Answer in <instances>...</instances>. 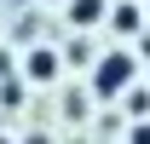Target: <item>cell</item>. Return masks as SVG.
Masks as SVG:
<instances>
[{
    "label": "cell",
    "mask_w": 150,
    "mask_h": 144,
    "mask_svg": "<svg viewBox=\"0 0 150 144\" xmlns=\"http://www.w3.org/2000/svg\"><path fill=\"white\" fill-rule=\"evenodd\" d=\"M127 115L133 121H150V92H127Z\"/></svg>",
    "instance_id": "5b68a950"
},
{
    "label": "cell",
    "mask_w": 150,
    "mask_h": 144,
    "mask_svg": "<svg viewBox=\"0 0 150 144\" xmlns=\"http://www.w3.org/2000/svg\"><path fill=\"white\" fill-rule=\"evenodd\" d=\"M0 144H12V138H6V133H0Z\"/></svg>",
    "instance_id": "9c48e42d"
},
{
    "label": "cell",
    "mask_w": 150,
    "mask_h": 144,
    "mask_svg": "<svg viewBox=\"0 0 150 144\" xmlns=\"http://www.w3.org/2000/svg\"><path fill=\"white\" fill-rule=\"evenodd\" d=\"M64 12L75 29H98V23H110V0H69Z\"/></svg>",
    "instance_id": "3957f363"
},
{
    "label": "cell",
    "mask_w": 150,
    "mask_h": 144,
    "mask_svg": "<svg viewBox=\"0 0 150 144\" xmlns=\"http://www.w3.org/2000/svg\"><path fill=\"white\" fill-rule=\"evenodd\" d=\"M46 6H69V0H46Z\"/></svg>",
    "instance_id": "ba28073f"
},
{
    "label": "cell",
    "mask_w": 150,
    "mask_h": 144,
    "mask_svg": "<svg viewBox=\"0 0 150 144\" xmlns=\"http://www.w3.org/2000/svg\"><path fill=\"white\" fill-rule=\"evenodd\" d=\"M133 6H139V0H133Z\"/></svg>",
    "instance_id": "30bf717a"
},
{
    "label": "cell",
    "mask_w": 150,
    "mask_h": 144,
    "mask_svg": "<svg viewBox=\"0 0 150 144\" xmlns=\"http://www.w3.org/2000/svg\"><path fill=\"white\" fill-rule=\"evenodd\" d=\"M127 144H150V121H133V133H127Z\"/></svg>",
    "instance_id": "52a82bcc"
},
{
    "label": "cell",
    "mask_w": 150,
    "mask_h": 144,
    "mask_svg": "<svg viewBox=\"0 0 150 144\" xmlns=\"http://www.w3.org/2000/svg\"><path fill=\"white\" fill-rule=\"evenodd\" d=\"M6 81H18V64H12V52H0V87Z\"/></svg>",
    "instance_id": "8992f818"
},
{
    "label": "cell",
    "mask_w": 150,
    "mask_h": 144,
    "mask_svg": "<svg viewBox=\"0 0 150 144\" xmlns=\"http://www.w3.org/2000/svg\"><path fill=\"white\" fill-rule=\"evenodd\" d=\"M133 69H139L133 52H104L93 64V92H98V98H121V92L133 87Z\"/></svg>",
    "instance_id": "6da1fadb"
},
{
    "label": "cell",
    "mask_w": 150,
    "mask_h": 144,
    "mask_svg": "<svg viewBox=\"0 0 150 144\" xmlns=\"http://www.w3.org/2000/svg\"><path fill=\"white\" fill-rule=\"evenodd\" d=\"M110 29H115V35H144V18H139L133 0H121V6L110 12Z\"/></svg>",
    "instance_id": "277c9868"
},
{
    "label": "cell",
    "mask_w": 150,
    "mask_h": 144,
    "mask_svg": "<svg viewBox=\"0 0 150 144\" xmlns=\"http://www.w3.org/2000/svg\"><path fill=\"white\" fill-rule=\"evenodd\" d=\"M23 75H29L35 87H46V81H58V75H64V58H58V46H35V52L23 58Z\"/></svg>",
    "instance_id": "7a4b0ae2"
}]
</instances>
